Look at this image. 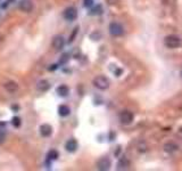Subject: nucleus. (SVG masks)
Returning <instances> with one entry per match:
<instances>
[{
    "instance_id": "obj_17",
    "label": "nucleus",
    "mask_w": 182,
    "mask_h": 171,
    "mask_svg": "<svg viewBox=\"0 0 182 171\" xmlns=\"http://www.w3.org/2000/svg\"><path fill=\"white\" fill-rule=\"evenodd\" d=\"M48 159L49 160H57L58 159V156H59V154L57 152L56 149H50L49 152H48Z\"/></svg>"
},
{
    "instance_id": "obj_20",
    "label": "nucleus",
    "mask_w": 182,
    "mask_h": 171,
    "mask_svg": "<svg viewBox=\"0 0 182 171\" xmlns=\"http://www.w3.org/2000/svg\"><path fill=\"white\" fill-rule=\"evenodd\" d=\"M5 139H6V134H5V131L0 129V144L5 142Z\"/></svg>"
},
{
    "instance_id": "obj_9",
    "label": "nucleus",
    "mask_w": 182,
    "mask_h": 171,
    "mask_svg": "<svg viewBox=\"0 0 182 171\" xmlns=\"http://www.w3.org/2000/svg\"><path fill=\"white\" fill-rule=\"evenodd\" d=\"M40 134L42 137H49L52 134V127L48 123H43L40 125Z\"/></svg>"
},
{
    "instance_id": "obj_6",
    "label": "nucleus",
    "mask_w": 182,
    "mask_h": 171,
    "mask_svg": "<svg viewBox=\"0 0 182 171\" xmlns=\"http://www.w3.org/2000/svg\"><path fill=\"white\" fill-rule=\"evenodd\" d=\"M51 45H52V47H54L56 50H60V49H63V47L65 45V39H64V37H63V35H56V37H54Z\"/></svg>"
},
{
    "instance_id": "obj_23",
    "label": "nucleus",
    "mask_w": 182,
    "mask_h": 171,
    "mask_svg": "<svg viewBox=\"0 0 182 171\" xmlns=\"http://www.w3.org/2000/svg\"><path fill=\"white\" fill-rule=\"evenodd\" d=\"M0 2H1V0H0Z\"/></svg>"
},
{
    "instance_id": "obj_10",
    "label": "nucleus",
    "mask_w": 182,
    "mask_h": 171,
    "mask_svg": "<svg viewBox=\"0 0 182 171\" xmlns=\"http://www.w3.org/2000/svg\"><path fill=\"white\" fill-rule=\"evenodd\" d=\"M65 148H66V151L69 152V153H74L76 149H78V142L75 140V139H69L66 142L65 144Z\"/></svg>"
},
{
    "instance_id": "obj_15",
    "label": "nucleus",
    "mask_w": 182,
    "mask_h": 171,
    "mask_svg": "<svg viewBox=\"0 0 182 171\" xmlns=\"http://www.w3.org/2000/svg\"><path fill=\"white\" fill-rule=\"evenodd\" d=\"M57 94H58L59 96H62V97H66L68 94H69V89H68L67 86L62 85V86H59V87L57 88Z\"/></svg>"
},
{
    "instance_id": "obj_1",
    "label": "nucleus",
    "mask_w": 182,
    "mask_h": 171,
    "mask_svg": "<svg viewBox=\"0 0 182 171\" xmlns=\"http://www.w3.org/2000/svg\"><path fill=\"white\" fill-rule=\"evenodd\" d=\"M93 86L99 90H107L109 88V80L105 75H98L93 79Z\"/></svg>"
},
{
    "instance_id": "obj_19",
    "label": "nucleus",
    "mask_w": 182,
    "mask_h": 171,
    "mask_svg": "<svg viewBox=\"0 0 182 171\" xmlns=\"http://www.w3.org/2000/svg\"><path fill=\"white\" fill-rule=\"evenodd\" d=\"M93 5V0H83V6L87 8H90Z\"/></svg>"
},
{
    "instance_id": "obj_22",
    "label": "nucleus",
    "mask_w": 182,
    "mask_h": 171,
    "mask_svg": "<svg viewBox=\"0 0 182 171\" xmlns=\"http://www.w3.org/2000/svg\"><path fill=\"white\" fill-rule=\"evenodd\" d=\"M180 75H181V78H182V70H181V72H180Z\"/></svg>"
},
{
    "instance_id": "obj_11",
    "label": "nucleus",
    "mask_w": 182,
    "mask_h": 171,
    "mask_svg": "<svg viewBox=\"0 0 182 171\" xmlns=\"http://www.w3.org/2000/svg\"><path fill=\"white\" fill-rule=\"evenodd\" d=\"M5 88L8 92L14 94V92H16L18 90V85H17L16 82H14V81H8V82L5 83Z\"/></svg>"
},
{
    "instance_id": "obj_14",
    "label": "nucleus",
    "mask_w": 182,
    "mask_h": 171,
    "mask_svg": "<svg viewBox=\"0 0 182 171\" xmlns=\"http://www.w3.org/2000/svg\"><path fill=\"white\" fill-rule=\"evenodd\" d=\"M69 113H71V110H69V107H68L67 105H60V106L58 107V114H59L60 116H63V118L69 115Z\"/></svg>"
},
{
    "instance_id": "obj_21",
    "label": "nucleus",
    "mask_w": 182,
    "mask_h": 171,
    "mask_svg": "<svg viewBox=\"0 0 182 171\" xmlns=\"http://www.w3.org/2000/svg\"><path fill=\"white\" fill-rule=\"evenodd\" d=\"M101 11H102L101 7H100V6H97L95 9H92V13H91V14H95V15H96V14H100Z\"/></svg>"
},
{
    "instance_id": "obj_13",
    "label": "nucleus",
    "mask_w": 182,
    "mask_h": 171,
    "mask_svg": "<svg viewBox=\"0 0 182 171\" xmlns=\"http://www.w3.org/2000/svg\"><path fill=\"white\" fill-rule=\"evenodd\" d=\"M164 151L166 153H174L178 151V145L174 144V142H167V144H165L164 145Z\"/></svg>"
},
{
    "instance_id": "obj_5",
    "label": "nucleus",
    "mask_w": 182,
    "mask_h": 171,
    "mask_svg": "<svg viewBox=\"0 0 182 171\" xmlns=\"http://www.w3.org/2000/svg\"><path fill=\"white\" fill-rule=\"evenodd\" d=\"M64 18L65 20H67L69 22H72L74 21L76 17H78V10H76V8L75 7H67L65 10H64Z\"/></svg>"
},
{
    "instance_id": "obj_7",
    "label": "nucleus",
    "mask_w": 182,
    "mask_h": 171,
    "mask_svg": "<svg viewBox=\"0 0 182 171\" xmlns=\"http://www.w3.org/2000/svg\"><path fill=\"white\" fill-rule=\"evenodd\" d=\"M97 168L102 171L109 170V168H110V160L108 159V158H101L100 160H98Z\"/></svg>"
},
{
    "instance_id": "obj_12",
    "label": "nucleus",
    "mask_w": 182,
    "mask_h": 171,
    "mask_svg": "<svg viewBox=\"0 0 182 171\" xmlns=\"http://www.w3.org/2000/svg\"><path fill=\"white\" fill-rule=\"evenodd\" d=\"M49 88H50V85L47 80H41L37 83V89L40 91H47Z\"/></svg>"
},
{
    "instance_id": "obj_8",
    "label": "nucleus",
    "mask_w": 182,
    "mask_h": 171,
    "mask_svg": "<svg viewBox=\"0 0 182 171\" xmlns=\"http://www.w3.org/2000/svg\"><path fill=\"white\" fill-rule=\"evenodd\" d=\"M19 9L22 11H25V13H31L33 9V2L31 0H21Z\"/></svg>"
},
{
    "instance_id": "obj_4",
    "label": "nucleus",
    "mask_w": 182,
    "mask_h": 171,
    "mask_svg": "<svg viewBox=\"0 0 182 171\" xmlns=\"http://www.w3.org/2000/svg\"><path fill=\"white\" fill-rule=\"evenodd\" d=\"M133 119H134V115L130 111H123L119 114V121H121L122 124H131L133 122Z\"/></svg>"
},
{
    "instance_id": "obj_16",
    "label": "nucleus",
    "mask_w": 182,
    "mask_h": 171,
    "mask_svg": "<svg viewBox=\"0 0 182 171\" xmlns=\"http://www.w3.org/2000/svg\"><path fill=\"white\" fill-rule=\"evenodd\" d=\"M129 166H130V162L128 161L126 158L121 159L119 161V163H117V169H126V168H129Z\"/></svg>"
},
{
    "instance_id": "obj_2",
    "label": "nucleus",
    "mask_w": 182,
    "mask_h": 171,
    "mask_svg": "<svg viewBox=\"0 0 182 171\" xmlns=\"http://www.w3.org/2000/svg\"><path fill=\"white\" fill-rule=\"evenodd\" d=\"M164 45L170 49H175L181 46V39L176 35H167L164 39Z\"/></svg>"
},
{
    "instance_id": "obj_3",
    "label": "nucleus",
    "mask_w": 182,
    "mask_h": 171,
    "mask_svg": "<svg viewBox=\"0 0 182 171\" xmlns=\"http://www.w3.org/2000/svg\"><path fill=\"white\" fill-rule=\"evenodd\" d=\"M108 30H109V33L114 35V37H119V35H123L124 33V28L123 26L119 24V23H110L109 26H108Z\"/></svg>"
},
{
    "instance_id": "obj_18",
    "label": "nucleus",
    "mask_w": 182,
    "mask_h": 171,
    "mask_svg": "<svg viewBox=\"0 0 182 171\" xmlns=\"http://www.w3.org/2000/svg\"><path fill=\"white\" fill-rule=\"evenodd\" d=\"M11 123H13V125L15 128H18V127H21V119L17 118V116H14L13 120H11Z\"/></svg>"
}]
</instances>
